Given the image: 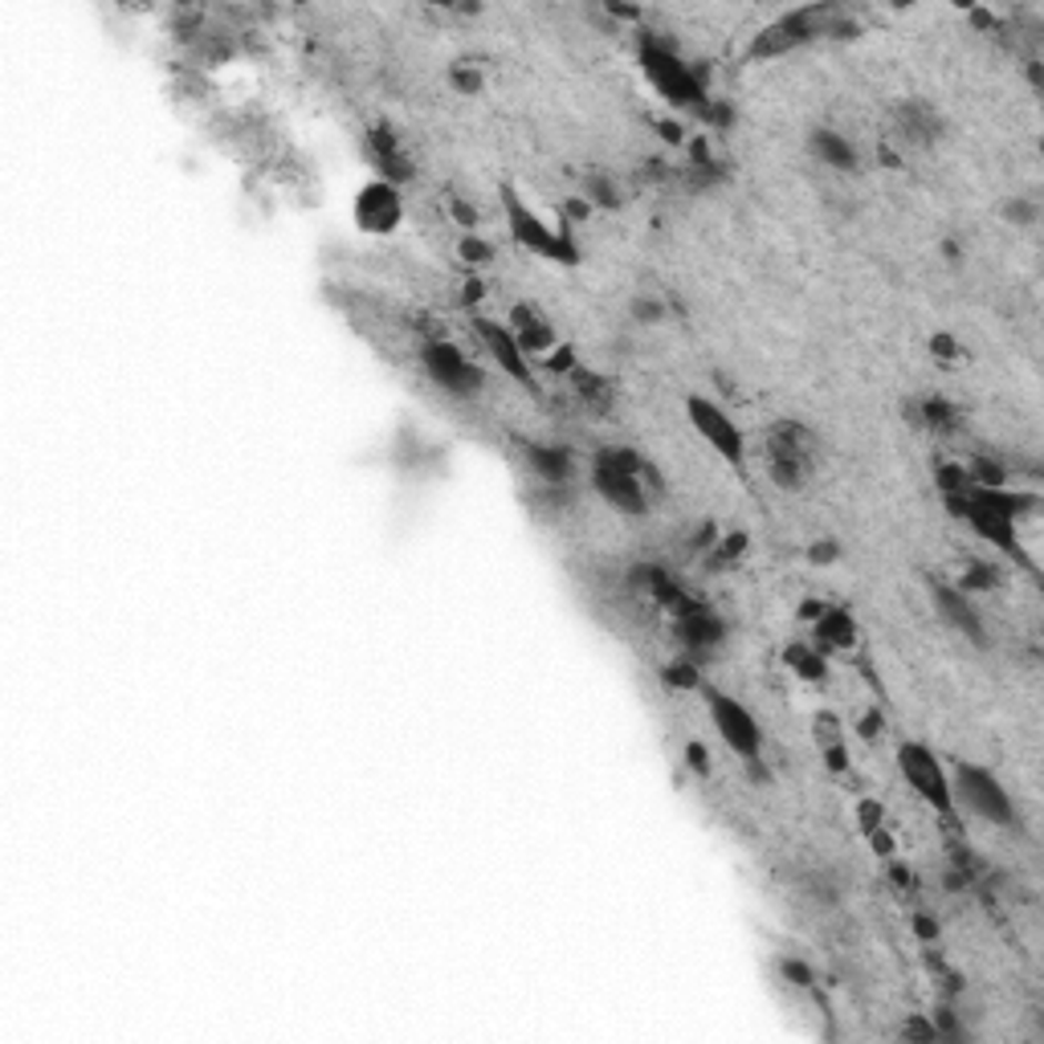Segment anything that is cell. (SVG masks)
Wrapping results in <instances>:
<instances>
[{"mask_svg":"<svg viewBox=\"0 0 1044 1044\" xmlns=\"http://www.w3.org/2000/svg\"><path fill=\"white\" fill-rule=\"evenodd\" d=\"M995 584H1000V571H995L992 564H971L967 571H963V579H959L955 588H959V591H967V596H971V591H992Z\"/></svg>","mask_w":1044,"mask_h":1044,"instance_id":"obj_23","label":"cell"},{"mask_svg":"<svg viewBox=\"0 0 1044 1044\" xmlns=\"http://www.w3.org/2000/svg\"><path fill=\"white\" fill-rule=\"evenodd\" d=\"M686 416H690L693 433H698L727 466H742L747 440H742V428L730 420L727 408H718V404L706 401V396H686Z\"/></svg>","mask_w":1044,"mask_h":1044,"instance_id":"obj_8","label":"cell"},{"mask_svg":"<svg viewBox=\"0 0 1044 1044\" xmlns=\"http://www.w3.org/2000/svg\"><path fill=\"white\" fill-rule=\"evenodd\" d=\"M401 216H404L401 189H396L392 180H372V184H364L359 196H355V225L364 229V233H372V237L392 233V229L401 225Z\"/></svg>","mask_w":1044,"mask_h":1044,"instance_id":"obj_11","label":"cell"},{"mask_svg":"<svg viewBox=\"0 0 1044 1044\" xmlns=\"http://www.w3.org/2000/svg\"><path fill=\"white\" fill-rule=\"evenodd\" d=\"M510 335H515L518 347L527 355H547L555 347V327L547 318L535 315V306H527V303H518L515 311H510Z\"/></svg>","mask_w":1044,"mask_h":1044,"instance_id":"obj_14","label":"cell"},{"mask_svg":"<svg viewBox=\"0 0 1044 1044\" xmlns=\"http://www.w3.org/2000/svg\"><path fill=\"white\" fill-rule=\"evenodd\" d=\"M898 771H902V780L910 783V792L922 795L939 817L943 820L955 817L959 804H955V792H951V776H946V768L934 759L931 747L902 742V747H898Z\"/></svg>","mask_w":1044,"mask_h":1044,"instance_id":"obj_5","label":"cell"},{"mask_svg":"<svg viewBox=\"0 0 1044 1044\" xmlns=\"http://www.w3.org/2000/svg\"><path fill=\"white\" fill-rule=\"evenodd\" d=\"M780 975L788 983H795V987H808V983H812V967L800 963V959H780Z\"/></svg>","mask_w":1044,"mask_h":1044,"instance_id":"obj_24","label":"cell"},{"mask_svg":"<svg viewBox=\"0 0 1044 1044\" xmlns=\"http://www.w3.org/2000/svg\"><path fill=\"white\" fill-rule=\"evenodd\" d=\"M637 58H641L645 78L653 82V90L669 102V107L706 114V107H710V94H706L702 78H698V70H693V65H686L678 53L669 50V45H661V41H653V38H641V50H637Z\"/></svg>","mask_w":1044,"mask_h":1044,"instance_id":"obj_2","label":"cell"},{"mask_svg":"<svg viewBox=\"0 0 1044 1044\" xmlns=\"http://www.w3.org/2000/svg\"><path fill=\"white\" fill-rule=\"evenodd\" d=\"M678 637H681V645H686V657H702V653H710V649L722 645L727 629H722V620H718L714 612L681 605L678 608Z\"/></svg>","mask_w":1044,"mask_h":1044,"instance_id":"obj_13","label":"cell"},{"mask_svg":"<svg viewBox=\"0 0 1044 1044\" xmlns=\"http://www.w3.org/2000/svg\"><path fill=\"white\" fill-rule=\"evenodd\" d=\"M372 155L379 160L384 180H392V184H401V180L413 176V164L404 160L401 143H396V135H392L388 126H376V131H372Z\"/></svg>","mask_w":1044,"mask_h":1044,"instance_id":"obj_19","label":"cell"},{"mask_svg":"<svg viewBox=\"0 0 1044 1044\" xmlns=\"http://www.w3.org/2000/svg\"><path fill=\"white\" fill-rule=\"evenodd\" d=\"M462 257H466L469 265H486L494 257V250L486 245V241H474V237H466L462 241Z\"/></svg>","mask_w":1044,"mask_h":1044,"instance_id":"obj_26","label":"cell"},{"mask_svg":"<svg viewBox=\"0 0 1044 1044\" xmlns=\"http://www.w3.org/2000/svg\"><path fill=\"white\" fill-rule=\"evenodd\" d=\"M808 148H812V155H817L820 164L837 168V172H857V164H861L853 143H849L841 131H832V126H817L812 139H808Z\"/></svg>","mask_w":1044,"mask_h":1044,"instance_id":"obj_15","label":"cell"},{"mask_svg":"<svg viewBox=\"0 0 1044 1044\" xmlns=\"http://www.w3.org/2000/svg\"><path fill=\"white\" fill-rule=\"evenodd\" d=\"M812 625H817L820 649H853L857 645V625H853L849 612H841V608H824Z\"/></svg>","mask_w":1044,"mask_h":1044,"instance_id":"obj_18","label":"cell"},{"mask_svg":"<svg viewBox=\"0 0 1044 1044\" xmlns=\"http://www.w3.org/2000/svg\"><path fill=\"white\" fill-rule=\"evenodd\" d=\"M783 661H788V666H792L795 673H800V678H808V681L824 678V661H820L812 649H804V645H792V649L783 653Z\"/></svg>","mask_w":1044,"mask_h":1044,"instance_id":"obj_21","label":"cell"},{"mask_svg":"<svg viewBox=\"0 0 1044 1044\" xmlns=\"http://www.w3.org/2000/svg\"><path fill=\"white\" fill-rule=\"evenodd\" d=\"M832 551H837V547H829V543H824V547H812V559H820V564H832V559H837Z\"/></svg>","mask_w":1044,"mask_h":1044,"instance_id":"obj_30","label":"cell"},{"mask_svg":"<svg viewBox=\"0 0 1044 1044\" xmlns=\"http://www.w3.org/2000/svg\"><path fill=\"white\" fill-rule=\"evenodd\" d=\"M474 331H478L482 347H486V355H490L494 367H498L503 376H510L515 384H523L527 392H539V384H535V372H530L527 352L518 347V339L510 335V327L494 323V318H478V323H474Z\"/></svg>","mask_w":1044,"mask_h":1044,"instance_id":"obj_10","label":"cell"},{"mask_svg":"<svg viewBox=\"0 0 1044 1044\" xmlns=\"http://www.w3.org/2000/svg\"><path fill=\"white\" fill-rule=\"evenodd\" d=\"M931 600H934V612L943 617L946 629L963 632V637H967L971 645H980V649L987 645V625H983L980 608L971 605L967 591H959L955 584H939V579H934Z\"/></svg>","mask_w":1044,"mask_h":1044,"instance_id":"obj_12","label":"cell"},{"mask_svg":"<svg viewBox=\"0 0 1044 1044\" xmlns=\"http://www.w3.org/2000/svg\"><path fill=\"white\" fill-rule=\"evenodd\" d=\"M661 678H666V686H669V690H693V686H698V661H693V657H686V653H681L678 661H669V666H666V673H661Z\"/></svg>","mask_w":1044,"mask_h":1044,"instance_id":"obj_22","label":"cell"},{"mask_svg":"<svg viewBox=\"0 0 1044 1044\" xmlns=\"http://www.w3.org/2000/svg\"><path fill=\"white\" fill-rule=\"evenodd\" d=\"M420 364H425L428 379H433L445 396H454V401H474V396L486 388V372H482L457 343H445V339L425 343V347H420Z\"/></svg>","mask_w":1044,"mask_h":1044,"instance_id":"obj_6","label":"cell"},{"mask_svg":"<svg viewBox=\"0 0 1044 1044\" xmlns=\"http://www.w3.org/2000/svg\"><path fill=\"white\" fill-rule=\"evenodd\" d=\"M837 17H841L837 9H795V13L780 17V21L759 38L756 53L759 58H780V53L795 50V45H804V41H817L820 33H837V29H832Z\"/></svg>","mask_w":1044,"mask_h":1044,"instance_id":"obj_9","label":"cell"},{"mask_svg":"<svg viewBox=\"0 0 1044 1044\" xmlns=\"http://www.w3.org/2000/svg\"><path fill=\"white\" fill-rule=\"evenodd\" d=\"M931 352H934V359H939V364H959V343L951 339V335H934Z\"/></svg>","mask_w":1044,"mask_h":1044,"instance_id":"obj_25","label":"cell"},{"mask_svg":"<svg viewBox=\"0 0 1044 1044\" xmlns=\"http://www.w3.org/2000/svg\"><path fill=\"white\" fill-rule=\"evenodd\" d=\"M706 706H710V722H714L718 739L727 742L739 759L759 763V756H763V727H759V718L742 702H734L730 693L718 690L706 693Z\"/></svg>","mask_w":1044,"mask_h":1044,"instance_id":"obj_7","label":"cell"},{"mask_svg":"<svg viewBox=\"0 0 1044 1044\" xmlns=\"http://www.w3.org/2000/svg\"><path fill=\"white\" fill-rule=\"evenodd\" d=\"M919 425L934 428V433H955L959 428V413L955 404H946L943 396H931V401L919 404Z\"/></svg>","mask_w":1044,"mask_h":1044,"instance_id":"obj_20","label":"cell"},{"mask_svg":"<svg viewBox=\"0 0 1044 1044\" xmlns=\"http://www.w3.org/2000/svg\"><path fill=\"white\" fill-rule=\"evenodd\" d=\"M523 454H527V466L547 486H567L571 482V454L559 449V445H523Z\"/></svg>","mask_w":1044,"mask_h":1044,"instance_id":"obj_16","label":"cell"},{"mask_svg":"<svg viewBox=\"0 0 1044 1044\" xmlns=\"http://www.w3.org/2000/svg\"><path fill=\"white\" fill-rule=\"evenodd\" d=\"M951 792H955V804H963L971 817H980L983 824L1020 829V812H1016V804H1012V795H1007L1004 783L995 780L987 768H980V763H955V771H951Z\"/></svg>","mask_w":1044,"mask_h":1044,"instance_id":"obj_3","label":"cell"},{"mask_svg":"<svg viewBox=\"0 0 1044 1044\" xmlns=\"http://www.w3.org/2000/svg\"><path fill=\"white\" fill-rule=\"evenodd\" d=\"M454 87H457V90H466V94H474V90L482 87V78L474 74L469 65H457V70H454Z\"/></svg>","mask_w":1044,"mask_h":1044,"instance_id":"obj_27","label":"cell"},{"mask_svg":"<svg viewBox=\"0 0 1044 1044\" xmlns=\"http://www.w3.org/2000/svg\"><path fill=\"white\" fill-rule=\"evenodd\" d=\"M1007 216H1016V221L1032 225V221H1036V209H1032V204H1007Z\"/></svg>","mask_w":1044,"mask_h":1044,"instance_id":"obj_29","label":"cell"},{"mask_svg":"<svg viewBox=\"0 0 1044 1044\" xmlns=\"http://www.w3.org/2000/svg\"><path fill=\"white\" fill-rule=\"evenodd\" d=\"M645 478H649V466H645L641 454H632V449L608 445V449H600V454L591 457V490L600 494L617 515H629V518L649 515Z\"/></svg>","mask_w":1044,"mask_h":1044,"instance_id":"obj_1","label":"cell"},{"mask_svg":"<svg viewBox=\"0 0 1044 1044\" xmlns=\"http://www.w3.org/2000/svg\"><path fill=\"white\" fill-rule=\"evenodd\" d=\"M503 213H506V225H510V237H515L523 250L539 253V257H555V262H567V265L576 262V245L567 237V229L547 225L535 209L523 204V196H518L515 189H503Z\"/></svg>","mask_w":1044,"mask_h":1044,"instance_id":"obj_4","label":"cell"},{"mask_svg":"<svg viewBox=\"0 0 1044 1044\" xmlns=\"http://www.w3.org/2000/svg\"><path fill=\"white\" fill-rule=\"evenodd\" d=\"M898 131H902V139L906 143H934V139L943 135V119L926 107V102H910V107H902L898 111Z\"/></svg>","mask_w":1044,"mask_h":1044,"instance_id":"obj_17","label":"cell"},{"mask_svg":"<svg viewBox=\"0 0 1044 1044\" xmlns=\"http://www.w3.org/2000/svg\"><path fill=\"white\" fill-rule=\"evenodd\" d=\"M686 759H690V768H693V771H706V768H710V763H706V747H702V742H690V747H686Z\"/></svg>","mask_w":1044,"mask_h":1044,"instance_id":"obj_28","label":"cell"}]
</instances>
